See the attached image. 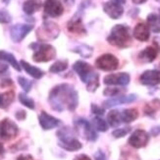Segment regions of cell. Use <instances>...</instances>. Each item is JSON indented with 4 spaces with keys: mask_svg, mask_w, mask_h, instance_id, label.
Wrapping results in <instances>:
<instances>
[{
    "mask_svg": "<svg viewBox=\"0 0 160 160\" xmlns=\"http://www.w3.org/2000/svg\"><path fill=\"white\" fill-rule=\"evenodd\" d=\"M48 101L51 107L57 112H62L65 109L74 111L78 106L79 96L72 86L68 83H61L52 88Z\"/></svg>",
    "mask_w": 160,
    "mask_h": 160,
    "instance_id": "6da1fadb",
    "label": "cell"
},
{
    "mask_svg": "<svg viewBox=\"0 0 160 160\" xmlns=\"http://www.w3.org/2000/svg\"><path fill=\"white\" fill-rule=\"evenodd\" d=\"M75 72L78 74L81 81L87 83V89L93 92L99 87V75L92 69L88 63L79 60L73 65Z\"/></svg>",
    "mask_w": 160,
    "mask_h": 160,
    "instance_id": "7a4b0ae2",
    "label": "cell"
},
{
    "mask_svg": "<svg viewBox=\"0 0 160 160\" xmlns=\"http://www.w3.org/2000/svg\"><path fill=\"white\" fill-rule=\"evenodd\" d=\"M106 39L113 46L119 48L129 47L132 44V37L129 27L122 24L115 25Z\"/></svg>",
    "mask_w": 160,
    "mask_h": 160,
    "instance_id": "3957f363",
    "label": "cell"
},
{
    "mask_svg": "<svg viewBox=\"0 0 160 160\" xmlns=\"http://www.w3.org/2000/svg\"><path fill=\"white\" fill-rule=\"evenodd\" d=\"M59 138L58 144L68 151H76L82 148V143L74 137V132L68 127H64L57 132Z\"/></svg>",
    "mask_w": 160,
    "mask_h": 160,
    "instance_id": "277c9868",
    "label": "cell"
},
{
    "mask_svg": "<svg viewBox=\"0 0 160 160\" xmlns=\"http://www.w3.org/2000/svg\"><path fill=\"white\" fill-rule=\"evenodd\" d=\"M30 48L33 50L32 59L34 62H48L56 57V50L50 44L33 42L30 45Z\"/></svg>",
    "mask_w": 160,
    "mask_h": 160,
    "instance_id": "5b68a950",
    "label": "cell"
},
{
    "mask_svg": "<svg viewBox=\"0 0 160 160\" xmlns=\"http://www.w3.org/2000/svg\"><path fill=\"white\" fill-rule=\"evenodd\" d=\"M60 34V29L56 23L45 22L37 30V37L40 41H50L57 38Z\"/></svg>",
    "mask_w": 160,
    "mask_h": 160,
    "instance_id": "8992f818",
    "label": "cell"
},
{
    "mask_svg": "<svg viewBox=\"0 0 160 160\" xmlns=\"http://www.w3.org/2000/svg\"><path fill=\"white\" fill-rule=\"evenodd\" d=\"M75 128H76V131L78 132V134H80L82 138H87L88 141L89 142L96 141L97 134L95 133L92 124L88 122L86 119L78 118L77 120H75Z\"/></svg>",
    "mask_w": 160,
    "mask_h": 160,
    "instance_id": "52a82bcc",
    "label": "cell"
},
{
    "mask_svg": "<svg viewBox=\"0 0 160 160\" xmlns=\"http://www.w3.org/2000/svg\"><path fill=\"white\" fill-rule=\"evenodd\" d=\"M95 66L102 71H114L119 67V60L113 54L105 53L96 59Z\"/></svg>",
    "mask_w": 160,
    "mask_h": 160,
    "instance_id": "ba28073f",
    "label": "cell"
},
{
    "mask_svg": "<svg viewBox=\"0 0 160 160\" xmlns=\"http://www.w3.org/2000/svg\"><path fill=\"white\" fill-rule=\"evenodd\" d=\"M33 29L32 25L28 24H16L11 27L10 29V36L11 39L14 42H21L28 34H29Z\"/></svg>",
    "mask_w": 160,
    "mask_h": 160,
    "instance_id": "9c48e42d",
    "label": "cell"
},
{
    "mask_svg": "<svg viewBox=\"0 0 160 160\" xmlns=\"http://www.w3.org/2000/svg\"><path fill=\"white\" fill-rule=\"evenodd\" d=\"M18 134V126L10 119L0 121V138L3 140H11Z\"/></svg>",
    "mask_w": 160,
    "mask_h": 160,
    "instance_id": "30bf717a",
    "label": "cell"
},
{
    "mask_svg": "<svg viewBox=\"0 0 160 160\" xmlns=\"http://www.w3.org/2000/svg\"><path fill=\"white\" fill-rule=\"evenodd\" d=\"M149 141V136L143 130H137L131 135L129 138V144L135 148H144Z\"/></svg>",
    "mask_w": 160,
    "mask_h": 160,
    "instance_id": "8fae6325",
    "label": "cell"
},
{
    "mask_svg": "<svg viewBox=\"0 0 160 160\" xmlns=\"http://www.w3.org/2000/svg\"><path fill=\"white\" fill-rule=\"evenodd\" d=\"M140 81L144 86H156L160 83V64L153 69L148 70L142 74Z\"/></svg>",
    "mask_w": 160,
    "mask_h": 160,
    "instance_id": "7c38bea8",
    "label": "cell"
},
{
    "mask_svg": "<svg viewBox=\"0 0 160 160\" xmlns=\"http://www.w3.org/2000/svg\"><path fill=\"white\" fill-rule=\"evenodd\" d=\"M43 8L45 15L52 18H57L64 12V7L59 0H45Z\"/></svg>",
    "mask_w": 160,
    "mask_h": 160,
    "instance_id": "4fadbf2b",
    "label": "cell"
},
{
    "mask_svg": "<svg viewBox=\"0 0 160 160\" xmlns=\"http://www.w3.org/2000/svg\"><path fill=\"white\" fill-rule=\"evenodd\" d=\"M130 81L131 78L128 73L110 74L103 79L104 83L108 86H127Z\"/></svg>",
    "mask_w": 160,
    "mask_h": 160,
    "instance_id": "5bb4252c",
    "label": "cell"
},
{
    "mask_svg": "<svg viewBox=\"0 0 160 160\" xmlns=\"http://www.w3.org/2000/svg\"><path fill=\"white\" fill-rule=\"evenodd\" d=\"M103 11L105 14L113 20H117L122 17L124 13V8L122 4L116 1H109L105 2L103 5Z\"/></svg>",
    "mask_w": 160,
    "mask_h": 160,
    "instance_id": "9a60e30c",
    "label": "cell"
},
{
    "mask_svg": "<svg viewBox=\"0 0 160 160\" xmlns=\"http://www.w3.org/2000/svg\"><path fill=\"white\" fill-rule=\"evenodd\" d=\"M67 29L69 32L76 33V34H86L87 33V30L82 22V18L79 15V12L68 22Z\"/></svg>",
    "mask_w": 160,
    "mask_h": 160,
    "instance_id": "2e32d148",
    "label": "cell"
},
{
    "mask_svg": "<svg viewBox=\"0 0 160 160\" xmlns=\"http://www.w3.org/2000/svg\"><path fill=\"white\" fill-rule=\"evenodd\" d=\"M38 121L41 128L43 130H51L58 127L61 124V121L56 119L55 117L47 114L46 112H41L40 115L38 116Z\"/></svg>",
    "mask_w": 160,
    "mask_h": 160,
    "instance_id": "e0dca14e",
    "label": "cell"
},
{
    "mask_svg": "<svg viewBox=\"0 0 160 160\" xmlns=\"http://www.w3.org/2000/svg\"><path fill=\"white\" fill-rule=\"evenodd\" d=\"M137 99L136 94H129V95H124L120 97H115V98L107 99L103 102V106L105 108H111L117 105H121V104H127L132 103Z\"/></svg>",
    "mask_w": 160,
    "mask_h": 160,
    "instance_id": "ac0fdd59",
    "label": "cell"
},
{
    "mask_svg": "<svg viewBox=\"0 0 160 160\" xmlns=\"http://www.w3.org/2000/svg\"><path fill=\"white\" fill-rule=\"evenodd\" d=\"M158 50L154 46H148L138 55V58L142 63H151L157 57Z\"/></svg>",
    "mask_w": 160,
    "mask_h": 160,
    "instance_id": "d6986e66",
    "label": "cell"
},
{
    "mask_svg": "<svg viewBox=\"0 0 160 160\" xmlns=\"http://www.w3.org/2000/svg\"><path fill=\"white\" fill-rule=\"evenodd\" d=\"M133 36L136 39L140 41H148L150 37V30L147 24L138 23L135 27Z\"/></svg>",
    "mask_w": 160,
    "mask_h": 160,
    "instance_id": "ffe728a7",
    "label": "cell"
},
{
    "mask_svg": "<svg viewBox=\"0 0 160 160\" xmlns=\"http://www.w3.org/2000/svg\"><path fill=\"white\" fill-rule=\"evenodd\" d=\"M143 112L145 115L152 118V119L158 118L160 116V99H153L145 104Z\"/></svg>",
    "mask_w": 160,
    "mask_h": 160,
    "instance_id": "44dd1931",
    "label": "cell"
},
{
    "mask_svg": "<svg viewBox=\"0 0 160 160\" xmlns=\"http://www.w3.org/2000/svg\"><path fill=\"white\" fill-rule=\"evenodd\" d=\"M41 6H42L41 0H27L23 4V11L27 15H32L41 8Z\"/></svg>",
    "mask_w": 160,
    "mask_h": 160,
    "instance_id": "7402d4cb",
    "label": "cell"
},
{
    "mask_svg": "<svg viewBox=\"0 0 160 160\" xmlns=\"http://www.w3.org/2000/svg\"><path fill=\"white\" fill-rule=\"evenodd\" d=\"M20 65L22 66V68L24 69V70L28 74H29L30 76H32V77L34 78V79H40L44 75V72L43 71H41L40 69H38L37 67H34V66L29 64L25 60H21Z\"/></svg>",
    "mask_w": 160,
    "mask_h": 160,
    "instance_id": "603a6c76",
    "label": "cell"
},
{
    "mask_svg": "<svg viewBox=\"0 0 160 160\" xmlns=\"http://www.w3.org/2000/svg\"><path fill=\"white\" fill-rule=\"evenodd\" d=\"M148 27L151 32L154 33L160 32V15H157L155 13H150L147 18Z\"/></svg>",
    "mask_w": 160,
    "mask_h": 160,
    "instance_id": "cb8c5ba5",
    "label": "cell"
},
{
    "mask_svg": "<svg viewBox=\"0 0 160 160\" xmlns=\"http://www.w3.org/2000/svg\"><path fill=\"white\" fill-rule=\"evenodd\" d=\"M0 61H6L15 69L17 71H21V65L18 63V61L16 60L15 56L13 54L4 51V50H0Z\"/></svg>",
    "mask_w": 160,
    "mask_h": 160,
    "instance_id": "d4e9b609",
    "label": "cell"
},
{
    "mask_svg": "<svg viewBox=\"0 0 160 160\" xmlns=\"http://www.w3.org/2000/svg\"><path fill=\"white\" fill-rule=\"evenodd\" d=\"M72 51H74L75 53H78L83 58H89L93 53V48L88 44L82 43V44H79L76 46Z\"/></svg>",
    "mask_w": 160,
    "mask_h": 160,
    "instance_id": "484cf974",
    "label": "cell"
},
{
    "mask_svg": "<svg viewBox=\"0 0 160 160\" xmlns=\"http://www.w3.org/2000/svg\"><path fill=\"white\" fill-rule=\"evenodd\" d=\"M138 117V112L137 109H125L121 113V120L124 123H131L135 121Z\"/></svg>",
    "mask_w": 160,
    "mask_h": 160,
    "instance_id": "4316f807",
    "label": "cell"
},
{
    "mask_svg": "<svg viewBox=\"0 0 160 160\" xmlns=\"http://www.w3.org/2000/svg\"><path fill=\"white\" fill-rule=\"evenodd\" d=\"M107 121L111 127H118L121 124V113L118 110H111L107 115Z\"/></svg>",
    "mask_w": 160,
    "mask_h": 160,
    "instance_id": "83f0119b",
    "label": "cell"
},
{
    "mask_svg": "<svg viewBox=\"0 0 160 160\" xmlns=\"http://www.w3.org/2000/svg\"><path fill=\"white\" fill-rule=\"evenodd\" d=\"M14 96L15 93L12 90L10 92H6L4 93H0V108H7L14 100Z\"/></svg>",
    "mask_w": 160,
    "mask_h": 160,
    "instance_id": "f1b7e54d",
    "label": "cell"
},
{
    "mask_svg": "<svg viewBox=\"0 0 160 160\" xmlns=\"http://www.w3.org/2000/svg\"><path fill=\"white\" fill-rule=\"evenodd\" d=\"M67 68H68V61L59 60V61H56L54 64L51 65L49 71L51 73H60V72L65 71Z\"/></svg>",
    "mask_w": 160,
    "mask_h": 160,
    "instance_id": "f546056e",
    "label": "cell"
},
{
    "mask_svg": "<svg viewBox=\"0 0 160 160\" xmlns=\"http://www.w3.org/2000/svg\"><path fill=\"white\" fill-rule=\"evenodd\" d=\"M92 126L99 132H106L108 130V125L100 117H95L92 119Z\"/></svg>",
    "mask_w": 160,
    "mask_h": 160,
    "instance_id": "4dcf8cb0",
    "label": "cell"
},
{
    "mask_svg": "<svg viewBox=\"0 0 160 160\" xmlns=\"http://www.w3.org/2000/svg\"><path fill=\"white\" fill-rule=\"evenodd\" d=\"M19 99L20 102L25 105L26 107L30 108V109H34V102L33 100L31 98V97L28 96L26 93H20L19 94Z\"/></svg>",
    "mask_w": 160,
    "mask_h": 160,
    "instance_id": "1f68e13d",
    "label": "cell"
},
{
    "mask_svg": "<svg viewBox=\"0 0 160 160\" xmlns=\"http://www.w3.org/2000/svg\"><path fill=\"white\" fill-rule=\"evenodd\" d=\"M18 82L20 83V86L22 87V88L25 90L26 92H30L31 88H32V83L31 81H29V80L24 78V77H19L18 78Z\"/></svg>",
    "mask_w": 160,
    "mask_h": 160,
    "instance_id": "d6a6232c",
    "label": "cell"
},
{
    "mask_svg": "<svg viewBox=\"0 0 160 160\" xmlns=\"http://www.w3.org/2000/svg\"><path fill=\"white\" fill-rule=\"evenodd\" d=\"M130 132H131V127H125V128H121V129L115 130L113 133H112V135L116 138H120L125 137L127 134H129Z\"/></svg>",
    "mask_w": 160,
    "mask_h": 160,
    "instance_id": "836d02e7",
    "label": "cell"
},
{
    "mask_svg": "<svg viewBox=\"0 0 160 160\" xmlns=\"http://www.w3.org/2000/svg\"><path fill=\"white\" fill-rule=\"evenodd\" d=\"M120 160H141L140 156L132 151H124L121 154Z\"/></svg>",
    "mask_w": 160,
    "mask_h": 160,
    "instance_id": "e575fe53",
    "label": "cell"
},
{
    "mask_svg": "<svg viewBox=\"0 0 160 160\" xmlns=\"http://www.w3.org/2000/svg\"><path fill=\"white\" fill-rule=\"evenodd\" d=\"M12 21V17L10 14L5 10H0V23L8 24Z\"/></svg>",
    "mask_w": 160,
    "mask_h": 160,
    "instance_id": "d590c367",
    "label": "cell"
},
{
    "mask_svg": "<svg viewBox=\"0 0 160 160\" xmlns=\"http://www.w3.org/2000/svg\"><path fill=\"white\" fill-rule=\"evenodd\" d=\"M120 92V89H118V88H108L106 89H104V92H103V94L105 95V96H115L117 94H119Z\"/></svg>",
    "mask_w": 160,
    "mask_h": 160,
    "instance_id": "8d00e7d4",
    "label": "cell"
},
{
    "mask_svg": "<svg viewBox=\"0 0 160 160\" xmlns=\"http://www.w3.org/2000/svg\"><path fill=\"white\" fill-rule=\"evenodd\" d=\"M92 112L93 114L97 115V116H101V115L104 114V112H105V111H104L103 108H101V107H99V106L95 105V104H92Z\"/></svg>",
    "mask_w": 160,
    "mask_h": 160,
    "instance_id": "74e56055",
    "label": "cell"
},
{
    "mask_svg": "<svg viewBox=\"0 0 160 160\" xmlns=\"http://www.w3.org/2000/svg\"><path fill=\"white\" fill-rule=\"evenodd\" d=\"M94 159L95 160H107L105 154H104L102 150H100V149H98L94 153Z\"/></svg>",
    "mask_w": 160,
    "mask_h": 160,
    "instance_id": "f35d334b",
    "label": "cell"
},
{
    "mask_svg": "<svg viewBox=\"0 0 160 160\" xmlns=\"http://www.w3.org/2000/svg\"><path fill=\"white\" fill-rule=\"evenodd\" d=\"M150 133H151L152 136H154V137L158 136V135L160 134V126H155V127H153V128L151 129Z\"/></svg>",
    "mask_w": 160,
    "mask_h": 160,
    "instance_id": "ab89813d",
    "label": "cell"
},
{
    "mask_svg": "<svg viewBox=\"0 0 160 160\" xmlns=\"http://www.w3.org/2000/svg\"><path fill=\"white\" fill-rule=\"evenodd\" d=\"M74 160H92L90 159L88 155H86V154H80V155H77L75 158H74Z\"/></svg>",
    "mask_w": 160,
    "mask_h": 160,
    "instance_id": "60d3db41",
    "label": "cell"
},
{
    "mask_svg": "<svg viewBox=\"0 0 160 160\" xmlns=\"http://www.w3.org/2000/svg\"><path fill=\"white\" fill-rule=\"evenodd\" d=\"M7 69H8V66H7L5 63H3L2 61H0V74H2L4 73Z\"/></svg>",
    "mask_w": 160,
    "mask_h": 160,
    "instance_id": "b9f144b4",
    "label": "cell"
},
{
    "mask_svg": "<svg viewBox=\"0 0 160 160\" xmlns=\"http://www.w3.org/2000/svg\"><path fill=\"white\" fill-rule=\"evenodd\" d=\"M153 43H154L155 47L157 48V50H160V37H156L153 39Z\"/></svg>",
    "mask_w": 160,
    "mask_h": 160,
    "instance_id": "7bdbcfd3",
    "label": "cell"
},
{
    "mask_svg": "<svg viewBox=\"0 0 160 160\" xmlns=\"http://www.w3.org/2000/svg\"><path fill=\"white\" fill-rule=\"evenodd\" d=\"M17 160H32V157L31 155H21Z\"/></svg>",
    "mask_w": 160,
    "mask_h": 160,
    "instance_id": "ee69618b",
    "label": "cell"
},
{
    "mask_svg": "<svg viewBox=\"0 0 160 160\" xmlns=\"http://www.w3.org/2000/svg\"><path fill=\"white\" fill-rule=\"evenodd\" d=\"M134 4H137V5H140V4H143L144 2H147L148 0H132Z\"/></svg>",
    "mask_w": 160,
    "mask_h": 160,
    "instance_id": "f6af8a7d",
    "label": "cell"
},
{
    "mask_svg": "<svg viewBox=\"0 0 160 160\" xmlns=\"http://www.w3.org/2000/svg\"><path fill=\"white\" fill-rule=\"evenodd\" d=\"M64 3H66V4H68V5H73V3H74V0H62Z\"/></svg>",
    "mask_w": 160,
    "mask_h": 160,
    "instance_id": "bcb514c9",
    "label": "cell"
},
{
    "mask_svg": "<svg viewBox=\"0 0 160 160\" xmlns=\"http://www.w3.org/2000/svg\"><path fill=\"white\" fill-rule=\"evenodd\" d=\"M116 2L118 3H120V4H124V3H126V0H115Z\"/></svg>",
    "mask_w": 160,
    "mask_h": 160,
    "instance_id": "7dc6e473",
    "label": "cell"
},
{
    "mask_svg": "<svg viewBox=\"0 0 160 160\" xmlns=\"http://www.w3.org/2000/svg\"><path fill=\"white\" fill-rule=\"evenodd\" d=\"M3 151H4L3 145H2V143H1V142H0V153H3Z\"/></svg>",
    "mask_w": 160,
    "mask_h": 160,
    "instance_id": "c3c4849f",
    "label": "cell"
},
{
    "mask_svg": "<svg viewBox=\"0 0 160 160\" xmlns=\"http://www.w3.org/2000/svg\"><path fill=\"white\" fill-rule=\"evenodd\" d=\"M155 1H157V2H159V3H160V0H155Z\"/></svg>",
    "mask_w": 160,
    "mask_h": 160,
    "instance_id": "681fc988",
    "label": "cell"
},
{
    "mask_svg": "<svg viewBox=\"0 0 160 160\" xmlns=\"http://www.w3.org/2000/svg\"><path fill=\"white\" fill-rule=\"evenodd\" d=\"M159 11H160V9H159Z\"/></svg>",
    "mask_w": 160,
    "mask_h": 160,
    "instance_id": "f907efd6",
    "label": "cell"
}]
</instances>
